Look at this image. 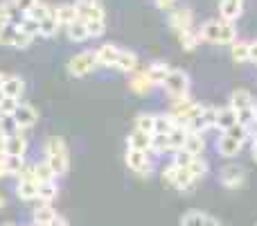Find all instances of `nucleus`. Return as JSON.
Here are the masks:
<instances>
[{
    "label": "nucleus",
    "instance_id": "f8f14e48",
    "mask_svg": "<svg viewBox=\"0 0 257 226\" xmlns=\"http://www.w3.org/2000/svg\"><path fill=\"white\" fill-rule=\"evenodd\" d=\"M241 145H244L241 140L228 136V133H221L217 140V152H219V156H223V159H235V156L241 152Z\"/></svg>",
    "mask_w": 257,
    "mask_h": 226
},
{
    "label": "nucleus",
    "instance_id": "a18cd8bd",
    "mask_svg": "<svg viewBox=\"0 0 257 226\" xmlns=\"http://www.w3.org/2000/svg\"><path fill=\"white\" fill-rule=\"evenodd\" d=\"M223 133H228V136H232V138H237V140H241V142H246V138L250 136V129L248 127H244V124H232L228 131H223Z\"/></svg>",
    "mask_w": 257,
    "mask_h": 226
},
{
    "label": "nucleus",
    "instance_id": "bb28decb",
    "mask_svg": "<svg viewBox=\"0 0 257 226\" xmlns=\"http://www.w3.org/2000/svg\"><path fill=\"white\" fill-rule=\"evenodd\" d=\"M183 149H187L192 156H203V152H205V138H203V133L190 131V133H187L185 145H183Z\"/></svg>",
    "mask_w": 257,
    "mask_h": 226
},
{
    "label": "nucleus",
    "instance_id": "72a5a7b5",
    "mask_svg": "<svg viewBox=\"0 0 257 226\" xmlns=\"http://www.w3.org/2000/svg\"><path fill=\"white\" fill-rule=\"evenodd\" d=\"M178 41H181L183 50H194L196 45L201 43V36H199V30H194V27H190V30L181 32L178 34Z\"/></svg>",
    "mask_w": 257,
    "mask_h": 226
},
{
    "label": "nucleus",
    "instance_id": "680f3d73",
    "mask_svg": "<svg viewBox=\"0 0 257 226\" xmlns=\"http://www.w3.org/2000/svg\"><path fill=\"white\" fill-rule=\"evenodd\" d=\"M5 80H7V72H0V86L5 84Z\"/></svg>",
    "mask_w": 257,
    "mask_h": 226
},
{
    "label": "nucleus",
    "instance_id": "7c9ffc66",
    "mask_svg": "<svg viewBox=\"0 0 257 226\" xmlns=\"http://www.w3.org/2000/svg\"><path fill=\"white\" fill-rule=\"evenodd\" d=\"M176 120H174L172 113H158L156 115V124H154V133H163V136H167L169 131H172L174 127H176Z\"/></svg>",
    "mask_w": 257,
    "mask_h": 226
},
{
    "label": "nucleus",
    "instance_id": "0eeeda50",
    "mask_svg": "<svg viewBox=\"0 0 257 226\" xmlns=\"http://www.w3.org/2000/svg\"><path fill=\"white\" fill-rule=\"evenodd\" d=\"M169 27H172L176 34L194 27V12L190 7H174L169 12Z\"/></svg>",
    "mask_w": 257,
    "mask_h": 226
},
{
    "label": "nucleus",
    "instance_id": "49530a36",
    "mask_svg": "<svg viewBox=\"0 0 257 226\" xmlns=\"http://www.w3.org/2000/svg\"><path fill=\"white\" fill-rule=\"evenodd\" d=\"M237 122L250 129L257 122V120H255V109L250 107V109H241V111H237Z\"/></svg>",
    "mask_w": 257,
    "mask_h": 226
},
{
    "label": "nucleus",
    "instance_id": "e2e57ef3",
    "mask_svg": "<svg viewBox=\"0 0 257 226\" xmlns=\"http://www.w3.org/2000/svg\"><path fill=\"white\" fill-rule=\"evenodd\" d=\"M5 204H7V201H5V197L0 195V208H5Z\"/></svg>",
    "mask_w": 257,
    "mask_h": 226
},
{
    "label": "nucleus",
    "instance_id": "6ab92c4d",
    "mask_svg": "<svg viewBox=\"0 0 257 226\" xmlns=\"http://www.w3.org/2000/svg\"><path fill=\"white\" fill-rule=\"evenodd\" d=\"M219 30H221V18H212V21H205L203 25L199 27L201 41L217 45V41H219Z\"/></svg>",
    "mask_w": 257,
    "mask_h": 226
},
{
    "label": "nucleus",
    "instance_id": "79ce46f5",
    "mask_svg": "<svg viewBox=\"0 0 257 226\" xmlns=\"http://www.w3.org/2000/svg\"><path fill=\"white\" fill-rule=\"evenodd\" d=\"M18 30L25 32V34H30L32 39H36V36H39V21H34V18L25 16V18H23V23L18 25Z\"/></svg>",
    "mask_w": 257,
    "mask_h": 226
},
{
    "label": "nucleus",
    "instance_id": "dca6fc26",
    "mask_svg": "<svg viewBox=\"0 0 257 226\" xmlns=\"http://www.w3.org/2000/svg\"><path fill=\"white\" fill-rule=\"evenodd\" d=\"M16 195L21 201H34L39 199V181H30V179H18L16 183Z\"/></svg>",
    "mask_w": 257,
    "mask_h": 226
},
{
    "label": "nucleus",
    "instance_id": "58836bf2",
    "mask_svg": "<svg viewBox=\"0 0 257 226\" xmlns=\"http://www.w3.org/2000/svg\"><path fill=\"white\" fill-rule=\"evenodd\" d=\"M88 27L90 39H99V36L106 32V18H93V21H84Z\"/></svg>",
    "mask_w": 257,
    "mask_h": 226
},
{
    "label": "nucleus",
    "instance_id": "9b49d317",
    "mask_svg": "<svg viewBox=\"0 0 257 226\" xmlns=\"http://www.w3.org/2000/svg\"><path fill=\"white\" fill-rule=\"evenodd\" d=\"M154 89H156V86L149 82V77H147L145 70H138V68H136V70L131 72V77H128V91H131V93L149 95Z\"/></svg>",
    "mask_w": 257,
    "mask_h": 226
},
{
    "label": "nucleus",
    "instance_id": "3c124183",
    "mask_svg": "<svg viewBox=\"0 0 257 226\" xmlns=\"http://www.w3.org/2000/svg\"><path fill=\"white\" fill-rule=\"evenodd\" d=\"M156 7L163 9V12H172L176 7V0H156Z\"/></svg>",
    "mask_w": 257,
    "mask_h": 226
},
{
    "label": "nucleus",
    "instance_id": "6e6d98bb",
    "mask_svg": "<svg viewBox=\"0 0 257 226\" xmlns=\"http://www.w3.org/2000/svg\"><path fill=\"white\" fill-rule=\"evenodd\" d=\"M0 177H9L7 163H5V156H0Z\"/></svg>",
    "mask_w": 257,
    "mask_h": 226
},
{
    "label": "nucleus",
    "instance_id": "393cba45",
    "mask_svg": "<svg viewBox=\"0 0 257 226\" xmlns=\"http://www.w3.org/2000/svg\"><path fill=\"white\" fill-rule=\"evenodd\" d=\"M136 68H138V54L131 52V50H120V57H117L115 70L124 72V75H131Z\"/></svg>",
    "mask_w": 257,
    "mask_h": 226
},
{
    "label": "nucleus",
    "instance_id": "052dcab7",
    "mask_svg": "<svg viewBox=\"0 0 257 226\" xmlns=\"http://www.w3.org/2000/svg\"><path fill=\"white\" fill-rule=\"evenodd\" d=\"M203 226H221V224H219V219H214V217H210V215H208V219H205Z\"/></svg>",
    "mask_w": 257,
    "mask_h": 226
},
{
    "label": "nucleus",
    "instance_id": "774afa93",
    "mask_svg": "<svg viewBox=\"0 0 257 226\" xmlns=\"http://www.w3.org/2000/svg\"><path fill=\"white\" fill-rule=\"evenodd\" d=\"M32 226H36V224H32Z\"/></svg>",
    "mask_w": 257,
    "mask_h": 226
},
{
    "label": "nucleus",
    "instance_id": "1a4fd4ad",
    "mask_svg": "<svg viewBox=\"0 0 257 226\" xmlns=\"http://www.w3.org/2000/svg\"><path fill=\"white\" fill-rule=\"evenodd\" d=\"M221 183L226 188H230V190H235V188H241L246 181V170L241 168V165H226V168L221 170Z\"/></svg>",
    "mask_w": 257,
    "mask_h": 226
},
{
    "label": "nucleus",
    "instance_id": "20e7f679",
    "mask_svg": "<svg viewBox=\"0 0 257 226\" xmlns=\"http://www.w3.org/2000/svg\"><path fill=\"white\" fill-rule=\"evenodd\" d=\"M214 120H217V107L205 104V107H199V111L187 120L185 127H187V131L203 133L205 129H212L214 127Z\"/></svg>",
    "mask_w": 257,
    "mask_h": 226
},
{
    "label": "nucleus",
    "instance_id": "a211bd4d",
    "mask_svg": "<svg viewBox=\"0 0 257 226\" xmlns=\"http://www.w3.org/2000/svg\"><path fill=\"white\" fill-rule=\"evenodd\" d=\"M169 70H172V68H169L165 61H151L149 66L145 68L147 77H149V82L154 86H163V82H165V77H167Z\"/></svg>",
    "mask_w": 257,
    "mask_h": 226
},
{
    "label": "nucleus",
    "instance_id": "c85d7f7f",
    "mask_svg": "<svg viewBox=\"0 0 257 226\" xmlns=\"http://www.w3.org/2000/svg\"><path fill=\"white\" fill-rule=\"evenodd\" d=\"M59 30H61V25L57 23L54 12L50 14V16H45L43 21H39V36H43V39H52V36H57Z\"/></svg>",
    "mask_w": 257,
    "mask_h": 226
},
{
    "label": "nucleus",
    "instance_id": "09e8293b",
    "mask_svg": "<svg viewBox=\"0 0 257 226\" xmlns=\"http://www.w3.org/2000/svg\"><path fill=\"white\" fill-rule=\"evenodd\" d=\"M18 104H21V100H16V98H7V95H5V100L0 102V113H9V115H12V113L18 109Z\"/></svg>",
    "mask_w": 257,
    "mask_h": 226
},
{
    "label": "nucleus",
    "instance_id": "9d476101",
    "mask_svg": "<svg viewBox=\"0 0 257 226\" xmlns=\"http://www.w3.org/2000/svg\"><path fill=\"white\" fill-rule=\"evenodd\" d=\"M120 50L115 43H102L97 50H95V59H97V66L104 68H115L117 57H120Z\"/></svg>",
    "mask_w": 257,
    "mask_h": 226
},
{
    "label": "nucleus",
    "instance_id": "de8ad7c7",
    "mask_svg": "<svg viewBox=\"0 0 257 226\" xmlns=\"http://www.w3.org/2000/svg\"><path fill=\"white\" fill-rule=\"evenodd\" d=\"M32 36L30 34H25V32H21V30H16V36H14V43H12V48H16V50H25V48H30L32 45Z\"/></svg>",
    "mask_w": 257,
    "mask_h": 226
},
{
    "label": "nucleus",
    "instance_id": "a878e982",
    "mask_svg": "<svg viewBox=\"0 0 257 226\" xmlns=\"http://www.w3.org/2000/svg\"><path fill=\"white\" fill-rule=\"evenodd\" d=\"M54 217H57V210L52 208V204L41 201V204L36 206V210H34V224L36 226H50Z\"/></svg>",
    "mask_w": 257,
    "mask_h": 226
},
{
    "label": "nucleus",
    "instance_id": "cd10ccee",
    "mask_svg": "<svg viewBox=\"0 0 257 226\" xmlns=\"http://www.w3.org/2000/svg\"><path fill=\"white\" fill-rule=\"evenodd\" d=\"M187 127L185 124H176V127L172 129V131L167 133V138H169V147H172V154L176 149H183V145H185V140H187Z\"/></svg>",
    "mask_w": 257,
    "mask_h": 226
},
{
    "label": "nucleus",
    "instance_id": "864d4df0",
    "mask_svg": "<svg viewBox=\"0 0 257 226\" xmlns=\"http://www.w3.org/2000/svg\"><path fill=\"white\" fill-rule=\"evenodd\" d=\"M7 23H9L7 21V7H5V0H3V3H0V30H3Z\"/></svg>",
    "mask_w": 257,
    "mask_h": 226
},
{
    "label": "nucleus",
    "instance_id": "bf43d9fd",
    "mask_svg": "<svg viewBox=\"0 0 257 226\" xmlns=\"http://www.w3.org/2000/svg\"><path fill=\"white\" fill-rule=\"evenodd\" d=\"M250 154H253V159H255V163H257V133L253 136V147H250Z\"/></svg>",
    "mask_w": 257,
    "mask_h": 226
},
{
    "label": "nucleus",
    "instance_id": "e433bc0d",
    "mask_svg": "<svg viewBox=\"0 0 257 226\" xmlns=\"http://www.w3.org/2000/svg\"><path fill=\"white\" fill-rule=\"evenodd\" d=\"M5 163H7L9 177H18L21 170L27 165V161H25V156H5Z\"/></svg>",
    "mask_w": 257,
    "mask_h": 226
},
{
    "label": "nucleus",
    "instance_id": "69168bd1",
    "mask_svg": "<svg viewBox=\"0 0 257 226\" xmlns=\"http://www.w3.org/2000/svg\"><path fill=\"white\" fill-rule=\"evenodd\" d=\"M3 100H5V93H3V89H0V102H3Z\"/></svg>",
    "mask_w": 257,
    "mask_h": 226
},
{
    "label": "nucleus",
    "instance_id": "c9c22d12",
    "mask_svg": "<svg viewBox=\"0 0 257 226\" xmlns=\"http://www.w3.org/2000/svg\"><path fill=\"white\" fill-rule=\"evenodd\" d=\"M205 219H208V215L201 213V210H187L185 215L181 217V226H203Z\"/></svg>",
    "mask_w": 257,
    "mask_h": 226
},
{
    "label": "nucleus",
    "instance_id": "7ed1b4c3",
    "mask_svg": "<svg viewBox=\"0 0 257 226\" xmlns=\"http://www.w3.org/2000/svg\"><path fill=\"white\" fill-rule=\"evenodd\" d=\"M68 72L72 77H86L97 68V59H95V50H84V52L75 54V57L68 61Z\"/></svg>",
    "mask_w": 257,
    "mask_h": 226
},
{
    "label": "nucleus",
    "instance_id": "4c0bfd02",
    "mask_svg": "<svg viewBox=\"0 0 257 226\" xmlns=\"http://www.w3.org/2000/svg\"><path fill=\"white\" fill-rule=\"evenodd\" d=\"M187 170H190L192 177L199 181L201 177H205V174H208V161H205L203 156H194V161L190 163V168H187Z\"/></svg>",
    "mask_w": 257,
    "mask_h": 226
},
{
    "label": "nucleus",
    "instance_id": "39448f33",
    "mask_svg": "<svg viewBox=\"0 0 257 226\" xmlns=\"http://www.w3.org/2000/svg\"><path fill=\"white\" fill-rule=\"evenodd\" d=\"M201 104L196 102V100H192L190 95H183V98H174L172 100V107H169V113L174 115V120H176L178 124H185L187 120L192 118L196 111H199Z\"/></svg>",
    "mask_w": 257,
    "mask_h": 226
},
{
    "label": "nucleus",
    "instance_id": "6e6552de",
    "mask_svg": "<svg viewBox=\"0 0 257 226\" xmlns=\"http://www.w3.org/2000/svg\"><path fill=\"white\" fill-rule=\"evenodd\" d=\"M14 115V120H16V124H18V129L21 131H27V129H32L36 122H39V111H36L32 104H18V109L12 113Z\"/></svg>",
    "mask_w": 257,
    "mask_h": 226
},
{
    "label": "nucleus",
    "instance_id": "603ef678",
    "mask_svg": "<svg viewBox=\"0 0 257 226\" xmlns=\"http://www.w3.org/2000/svg\"><path fill=\"white\" fill-rule=\"evenodd\" d=\"M77 7H99L102 0H75Z\"/></svg>",
    "mask_w": 257,
    "mask_h": 226
},
{
    "label": "nucleus",
    "instance_id": "4468645a",
    "mask_svg": "<svg viewBox=\"0 0 257 226\" xmlns=\"http://www.w3.org/2000/svg\"><path fill=\"white\" fill-rule=\"evenodd\" d=\"M54 16H57V23L61 27H68L70 23H75L79 18V12H77L75 3H61L54 7Z\"/></svg>",
    "mask_w": 257,
    "mask_h": 226
},
{
    "label": "nucleus",
    "instance_id": "f704fd0d",
    "mask_svg": "<svg viewBox=\"0 0 257 226\" xmlns=\"http://www.w3.org/2000/svg\"><path fill=\"white\" fill-rule=\"evenodd\" d=\"M59 195V188H57V181H45V183H39V199L50 204L52 199H57Z\"/></svg>",
    "mask_w": 257,
    "mask_h": 226
},
{
    "label": "nucleus",
    "instance_id": "f03ea898",
    "mask_svg": "<svg viewBox=\"0 0 257 226\" xmlns=\"http://www.w3.org/2000/svg\"><path fill=\"white\" fill-rule=\"evenodd\" d=\"M163 89L167 91V95L172 100L183 98V95H190V77H187V72L178 70V68H172L163 82Z\"/></svg>",
    "mask_w": 257,
    "mask_h": 226
},
{
    "label": "nucleus",
    "instance_id": "f3484780",
    "mask_svg": "<svg viewBox=\"0 0 257 226\" xmlns=\"http://www.w3.org/2000/svg\"><path fill=\"white\" fill-rule=\"evenodd\" d=\"M27 147H30V142L23 131H16L7 138V156H25Z\"/></svg>",
    "mask_w": 257,
    "mask_h": 226
},
{
    "label": "nucleus",
    "instance_id": "13d9d810",
    "mask_svg": "<svg viewBox=\"0 0 257 226\" xmlns=\"http://www.w3.org/2000/svg\"><path fill=\"white\" fill-rule=\"evenodd\" d=\"M250 61L257 63V41H253V43H250Z\"/></svg>",
    "mask_w": 257,
    "mask_h": 226
},
{
    "label": "nucleus",
    "instance_id": "a19ab883",
    "mask_svg": "<svg viewBox=\"0 0 257 226\" xmlns=\"http://www.w3.org/2000/svg\"><path fill=\"white\" fill-rule=\"evenodd\" d=\"M154 124H156V113H140L136 118V129L147 133H154Z\"/></svg>",
    "mask_w": 257,
    "mask_h": 226
},
{
    "label": "nucleus",
    "instance_id": "2eb2a0df",
    "mask_svg": "<svg viewBox=\"0 0 257 226\" xmlns=\"http://www.w3.org/2000/svg\"><path fill=\"white\" fill-rule=\"evenodd\" d=\"M241 9H244V0H221L219 3V16H221V21L235 23L241 16Z\"/></svg>",
    "mask_w": 257,
    "mask_h": 226
},
{
    "label": "nucleus",
    "instance_id": "37998d69",
    "mask_svg": "<svg viewBox=\"0 0 257 226\" xmlns=\"http://www.w3.org/2000/svg\"><path fill=\"white\" fill-rule=\"evenodd\" d=\"M16 25H12V23H7V25L0 30V45H7V48H12L14 43V36H16Z\"/></svg>",
    "mask_w": 257,
    "mask_h": 226
},
{
    "label": "nucleus",
    "instance_id": "5701e85b",
    "mask_svg": "<svg viewBox=\"0 0 257 226\" xmlns=\"http://www.w3.org/2000/svg\"><path fill=\"white\" fill-rule=\"evenodd\" d=\"M63 30H66L68 39H70L72 43H84V41H88V39H90L88 27H86V23L81 21V18H77L75 23H70V25L63 27Z\"/></svg>",
    "mask_w": 257,
    "mask_h": 226
},
{
    "label": "nucleus",
    "instance_id": "473e14b6",
    "mask_svg": "<svg viewBox=\"0 0 257 226\" xmlns=\"http://www.w3.org/2000/svg\"><path fill=\"white\" fill-rule=\"evenodd\" d=\"M34 179L39 183H45V181H54L57 174H54V170L48 165V161H41V163H34Z\"/></svg>",
    "mask_w": 257,
    "mask_h": 226
},
{
    "label": "nucleus",
    "instance_id": "5fc2aeb1",
    "mask_svg": "<svg viewBox=\"0 0 257 226\" xmlns=\"http://www.w3.org/2000/svg\"><path fill=\"white\" fill-rule=\"evenodd\" d=\"M0 156H7V138L0 133Z\"/></svg>",
    "mask_w": 257,
    "mask_h": 226
},
{
    "label": "nucleus",
    "instance_id": "c03bdc74",
    "mask_svg": "<svg viewBox=\"0 0 257 226\" xmlns=\"http://www.w3.org/2000/svg\"><path fill=\"white\" fill-rule=\"evenodd\" d=\"M192 161H194V156H192L187 149H176V152H174L172 163H174V165H178V168H190Z\"/></svg>",
    "mask_w": 257,
    "mask_h": 226
},
{
    "label": "nucleus",
    "instance_id": "ea45409f",
    "mask_svg": "<svg viewBox=\"0 0 257 226\" xmlns=\"http://www.w3.org/2000/svg\"><path fill=\"white\" fill-rule=\"evenodd\" d=\"M54 12V7L52 5H48V3H43V0H39V3L32 7V12L27 14L30 18H34V21H43L45 16H50V14Z\"/></svg>",
    "mask_w": 257,
    "mask_h": 226
},
{
    "label": "nucleus",
    "instance_id": "338daca9",
    "mask_svg": "<svg viewBox=\"0 0 257 226\" xmlns=\"http://www.w3.org/2000/svg\"><path fill=\"white\" fill-rule=\"evenodd\" d=\"M253 109H255V120H257V102H255V107H253Z\"/></svg>",
    "mask_w": 257,
    "mask_h": 226
},
{
    "label": "nucleus",
    "instance_id": "b1692460",
    "mask_svg": "<svg viewBox=\"0 0 257 226\" xmlns=\"http://www.w3.org/2000/svg\"><path fill=\"white\" fill-rule=\"evenodd\" d=\"M194 183H196V179L192 177L190 170H187V168H178V165H176V174H174L172 188L187 192V190H192V188H194Z\"/></svg>",
    "mask_w": 257,
    "mask_h": 226
},
{
    "label": "nucleus",
    "instance_id": "ddd939ff",
    "mask_svg": "<svg viewBox=\"0 0 257 226\" xmlns=\"http://www.w3.org/2000/svg\"><path fill=\"white\" fill-rule=\"evenodd\" d=\"M151 142H154V133L140 131V129H133L126 138V147L128 149H140V152H149Z\"/></svg>",
    "mask_w": 257,
    "mask_h": 226
},
{
    "label": "nucleus",
    "instance_id": "412c9836",
    "mask_svg": "<svg viewBox=\"0 0 257 226\" xmlns=\"http://www.w3.org/2000/svg\"><path fill=\"white\" fill-rule=\"evenodd\" d=\"M237 124V111L232 107H223V109H217V120H214V129L219 131H228V129Z\"/></svg>",
    "mask_w": 257,
    "mask_h": 226
},
{
    "label": "nucleus",
    "instance_id": "0e129e2a",
    "mask_svg": "<svg viewBox=\"0 0 257 226\" xmlns=\"http://www.w3.org/2000/svg\"><path fill=\"white\" fill-rule=\"evenodd\" d=\"M3 226H18V224H14V222H5Z\"/></svg>",
    "mask_w": 257,
    "mask_h": 226
},
{
    "label": "nucleus",
    "instance_id": "c756f323",
    "mask_svg": "<svg viewBox=\"0 0 257 226\" xmlns=\"http://www.w3.org/2000/svg\"><path fill=\"white\" fill-rule=\"evenodd\" d=\"M230 54H232V61H235V63L250 61V43H246V41H239V39H237L235 43L230 45Z\"/></svg>",
    "mask_w": 257,
    "mask_h": 226
},
{
    "label": "nucleus",
    "instance_id": "aec40b11",
    "mask_svg": "<svg viewBox=\"0 0 257 226\" xmlns=\"http://www.w3.org/2000/svg\"><path fill=\"white\" fill-rule=\"evenodd\" d=\"M228 107H232L235 111H241V109H250L255 107V98L250 95V91L246 89H237L230 93V104Z\"/></svg>",
    "mask_w": 257,
    "mask_h": 226
},
{
    "label": "nucleus",
    "instance_id": "423d86ee",
    "mask_svg": "<svg viewBox=\"0 0 257 226\" xmlns=\"http://www.w3.org/2000/svg\"><path fill=\"white\" fill-rule=\"evenodd\" d=\"M124 161H126V168L131 170V172L140 174V177H145V174H151V168H154V163H151V152L128 149V147H126Z\"/></svg>",
    "mask_w": 257,
    "mask_h": 226
},
{
    "label": "nucleus",
    "instance_id": "4be33fe9",
    "mask_svg": "<svg viewBox=\"0 0 257 226\" xmlns=\"http://www.w3.org/2000/svg\"><path fill=\"white\" fill-rule=\"evenodd\" d=\"M0 89H3V93L7 95V98L21 100L23 93H25V82H23L18 75H7V80H5V84L0 86Z\"/></svg>",
    "mask_w": 257,
    "mask_h": 226
},
{
    "label": "nucleus",
    "instance_id": "4d7b16f0",
    "mask_svg": "<svg viewBox=\"0 0 257 226\" xmlns=\"http://www.w3.org/2000/svg\"><path fill=\"white\" fill-rule=\"evenodd\" d=\"M50 226H68V222H66V217H61V215H57V217L52 219V224Z\"/></svg>",
    "mask_w": 257,
    "mask_h": 226
},
{
    "label": "nucleus",
    "instance_id": "2f4dec72",
    "mask_svg": "<svg viewBox=\"0 0 257 226\" xmlns=\"http://www.w3.org/2000/svg\"><path fill=\"white\" fill-rule=\"evenodd\" d=\"M237 41V27L230 21H221V30H219L217 45H232Z\"/></svg>",
    "mask_w": 257,
    "mask_h": 226
},
{
    "label": "nucleus",
    "instance_id": "8fccbe9b",
    "mask_svg": "<svg viewBox=\"0 0 257 226\" xmlns=\"http://www.w3.org/2000/svg\"><path fill=\"white\" fill-rule=\"evenodd\" d=\"M12 3H14V7H16L18 12L25 14V16H27V14L32 12V7H34V5L39 3V0H12Z\"/></svg>",
    "mask_w": 257,
    "mask_h": 226
},
{
    "label": "nucleus",
    "instance_id": "f257e3e1",
    "mask_svg": "<svg viewBox=\"0 0 257 226\" xmlns=\"http://www.w3.org/2000/svg\"><path fill=\"white\" fill-rule=\"evenodd\" d=\"M43 152H45V161L54 170L57 177L68 172V168H70V154H68V145L61 136H50L45 140Z\"/></svg>",
    "mask_w": 257,
    "mask_h": 226
}]
</instances>
